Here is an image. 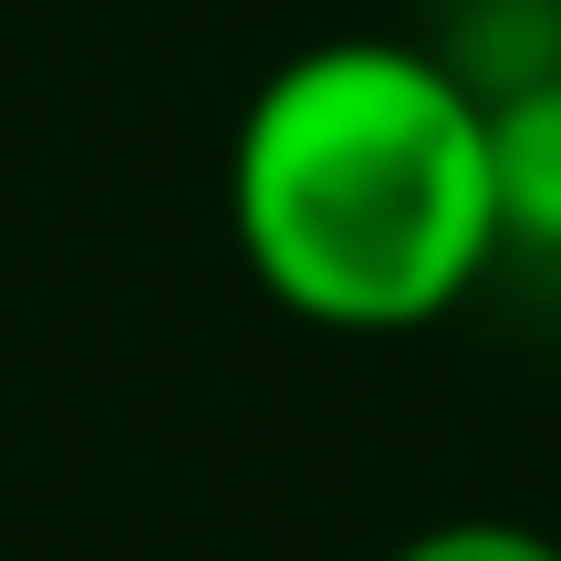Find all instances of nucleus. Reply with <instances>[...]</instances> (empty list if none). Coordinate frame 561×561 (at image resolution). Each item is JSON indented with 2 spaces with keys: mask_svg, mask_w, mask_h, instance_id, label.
I'll return each instance as SVG.
<instances>
[{
  "mask_svg": "<svg viewBox=\"0 0 561 561\" xmlns=\"http://www.w3.org/2000/svg\"><path fill=\"white\" fill-rule=\"evenodd\" d=\"M229 240L312 333L447 322L500 271L489 94L375 32L271 62L229 136Z\"/></svg>",
  "mask_w": 561,
  "mask_h": 561,
  "instance_id": "f257e3e1",
  "label": "nucleus"
},
{
  "mask_svg": "<svg viewBox=\"0 0 561 561\" xmlns=\"http://www.w3.org/2000/svg\"><path fill=\"white\" fill-rule=\"evenodd\" d=\"M489 198H500V261L561 271V62L489 83Z\"/></svg>",
  "mask_w": 561,
  "mask_h": 561,
  "instance_id": "f03ea898",
  "label": "nucleus"
},
{
  "mask_svg": "<svg viewBox=\"0 0 561 561\" xmlns=\"http://www.w3.org/2000/svg\"><path fill=\"white\" fill-rule=\"evenodd\" d=\"M385 561H561V541L530 520H437L416 541H396Z\"/></svg>",
  "mask_w": 561,
  "mask_h": 561,
  "instance_id": "7ed1b4c3",
  "label": "nucleus"
},
{
  "mask_svg": "<svg viewBox=\"0 0 561 561\" xmlns=\"http://www.w3.org/2000/svg\"><path fill=\"white\" fill-rule=\"evenodd\" d=\"M458 11H479V0H458Z\"/></svg>",
  "mask_w": 561,
  "mask_h": 561,
  "instance_id": "20e7f679",
  "label": "nucleus"
}]
</instances>
